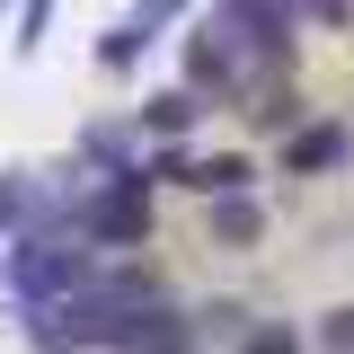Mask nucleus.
<instances>
[{"label":"nucleus","instance_id":"nucleus-1","mask_svg":"<svg viewBox=\"0 0 354 354\" xmlns=\"http://www.w3.org/2000/svg\"><path fill=\"white\" fill-rule=\"evenodd\" d=\"M151 230H160V186L151 177H97L80 195V221H71V239L97 248V257H142Z\"/></svg>","mask_w":354,"mask_h":354},{"label":"nucleus","instance_id":"nucleus-2","mask_svg":"<svg viewBox=\"0 0 354 354\" xmlns=\"http://www.w3.org/2000/svg\"><path fill=\"white\" fill-rule=\"evenodd\" d=\"M88 283H97V248H80V239H9V283L0 292L18 310H62Z\"/></svg>","mask_w":354,"mask_h":354},{"label":"nucleus","instance_id":"nucleus-3","mask_svg":"<svg viewBox=\"0 0 354 354\" xmlns=\"http://www.w3.org/2000/svg\"><path fill=\"white\" fill-rule=\"evenodd\" d=\"M186 9H195V0H133L124 18H115L106 36L88 44V62H97V71H133V62H142L151 44L169 36V27H177V18H186Z\"/></svg>","mask_w":354,"mask_h":354},{"label":"nucleus","instance_id":"nucleus-4","mask_svg":"<svg viewBox=\"0 0 354 354\" xmlns=\"http://www.w3.org/2000/svg\"><path fill=\"white\" fill-rule=\"evenodd\" d=\"M71 160H80L88 177H142V124H133V115H88V124L71 133Z\"/></svg>","mask_w":354,"mask_h":354},{"label":"nucleus","instance_id":"nucleus-5","mask_svg":"<svg viewBox=\"0 0 354 354\" xmlns=\"http://www.w3.org/2000/svg\"><path fill=\"white\" fill-rule=\"evenodd\" d=\"M106 354H195V310H177V301L142 310V319L115 328V346H106Z\"/></svg>","mask_w":354,"mask_h":354},{"label":"nucleus","instance_id":"nucleus-6","mask_svg":"<svg viewBox=\"0 0 354 354\" xmlns=\"http://www.w3.org/2000/svg\"><path fill=\"white\" fill-rule=\"evenodd\" d=\"M133 124H142V142H186V133L204 124V97L169 80V88H151V97L133 106Z\"/></svg>","mask_w":354,"mask_h":354},{"label":"nucleus","instance_id":"nucleus-7","mask_svg":"<svg viewBox=\"0 0 354 354\" xmlns=\"http://www.w3.org/2000/svg\"><path fill=\"white\" fill-rule=\"evenodd\" d=\"M248 186H257V160H248V151H195V160H186V195H204V204L248 195Z\"/></svg>","mask_w":354,"mask_h":354},{"label":"nucleus","instance_id":"nucleus-8","mask_svg":"<svg viewBox=\"0 0 354 354\" xmlns=\"http://www.w3.org/2000/svg\"><path fill=\"white\" fill-rule=\"evenodd\" d=\"M346 151H354V133H346V124H292V133H283V169H292V177L346 169Z\"/></svg>","mask_w":354,"mask_h":354},{"label":"nucleus","instance_id":"nucleus-9","mask_svg":"<svg viewBox=\"0 0 354 354\" xmlns=\"http://www.w3.org/2000/svg\"><path fill=\"white\" fill-rule=\"evenodd\" d=\"M204 230H213V248L248 257V248H266V204L257 195H221V204H204Z\"/></svg>","mask_w":354,"mask_h":354},{"label":"nucleus","instance_id":"nucleus-10","mask_svg":"<svg viewBox=\"0 0 354 354\" xmlns=\"http://www.w3.org/2000/svg\"><path fill=\"white\" fill-rule=\"evenodd\" d=\"M230 354H301V328H292V319H257Z\"/></svg>","mask_w":354,"mask_h":354},{"label":"nucleus","instance_id":"nucleus-11","mask_svg":"<svg viewBox=\"0 0 354 354\" xmlns=\"http://www.w3.org/2000/svg\"><path fill=\"white\" fill-rule=\"evenodd\" d=\"M44 27H53V0H27V9H18V36H9V44H18V62L44 44Z\"/></svg>","mask_w":354,"mask_h":354},{"label":"nucleus","instance_id":"nucleus-12","mask_svg":"<svg viewBox=\"0 0 354 354\" xmlns=\"http://www.w3.org/2000/svg\"><path fill=\"white\" fill-rule=\"evenodd\" d=\"M319 354H354V301H337L319 319Z\"/></svg>","mask_w":354,"mask_h":354},{"label":"nucleus","instance_id":"nucleus-13","mask_svg":"<svg viewBox=\"0 0 354 354\" xmlns=\"http://www.w3.org/2000/svg\"><path fill=\"white\" fill-rule=\"evenodd\" d=\"M0 283H9V248H0Z\"/></svg>","mask_w":354,"mask_h":354}]
</instances>
